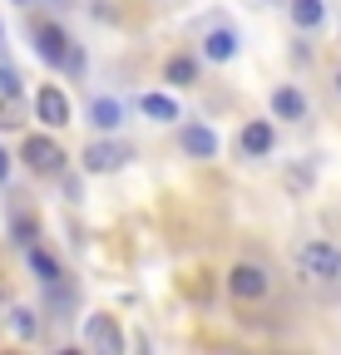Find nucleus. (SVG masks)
I'll use <instances>...</instances> for the list:
<instances>
[{"mask_svg": "<svg viewBox=\"0 0 341 355\" xmlns=\"http://www.w3.org/2000/svg\"><path fill=\"white\" fill-rule=\"evenodd\" d=\"M336 84H341V74H336Z\"/></svg>", "mask_w": 341, "mask_h": 355, "instance_id": "aec40b11", "label": "nucleus"}, {"mask_svg": "<svg viewBox=\"0 0 341 355\" xmlns=\"http://www.w3.org/2000/svg\"><path fill=\"white\" fill-rule=\"evenodd\" d=\"M35 109H40V123H45V128H65V123H69V99L60 94L55 84H50V89H40Z\"/></svg>", "mask_w": 341, "mask_h": 355, "instance_id": "0eeeda50", "label": "nucleus"}, {"mask_svg": "<svg viewBox=\"0 0 341 355\" xmlns=\"http://www.w3.org/2000/svg\"><path fill=\"white\" fill-rule=\"evenodd\" d=\"M10 331H15L20 340H35V311L15 306V311H10Z\"/></svg>", "mask_w": 341, "mask_h": 355, "instance_id": "dca6fc26", "label": "nucleus"}, {"mask_svg": "<svg viewBox=\"0 0 341 355\" xmlns=\"http://www.w3.org/2000/svg\"><path fill=\"white\" fill-rule=\"evenodd\" d=\"M297 272L312 286H341V252L331 242H302L297 247Z\"/></svg>", "mask_w": 341, "mask_h": 355, "instance_id": "f257e3e1", "label": "nucleus"}, {"mask_svg": "<svg viewBox=\"0 0 341 355\" xmlns=\"http://www.w3.org/2000/svg\"><path fill=\"white\" fill-rule=\"evenodd\" d=\"M292 20L302 30H317L322 25V0H292Z\"/></svg>", "mask_w": 341, "mask_h": 355, "instance_id": "ddd939ff", "label": "nucleus"}, {"mask_svg": "<svg viewBox=\"0 0 341 355\" xmlns=\"http://www.w3.org/2000/svg\"><path fill=\"white\" fill-rule=\"evenodd\" d=\"M228 291L238 301H263L272 291V277H267V266H252V261H238L233 272H228Z\"/></svg>", "mask_w": 341, "mask_h": 355, "instance_id": "f03ea898", "label": "nucleus"}, {"mask_svg": "<svg viewBox=\"0 0 341 355\" xmlns=\"http://www.w3.org/2000/svg\"><path fill=\"white\" fill-rule=\"evenodd\" d=\"M6 173H10V153H6V148H0V178H6Z\"/></svg>", "mask_w": 341, "mask_h": 355, "instance_id": "6ab92c4d", "label": "nucleus"}, {"mask_svg": "<svg viewBox=\"0 0 341 355\" xmlns=\"http://www.w3.org/2000/svg\"><path fill=\"white\" fill-rule=\"evenodd\" d=\"M30 272H35L40 282H55V277H60V266H55L45 252H35V247H30Z\"/></svg>", "mask_w": 341, "mask_h": 355, "instance_id": "f3484780", "label": "nucleus"}, {"mask_svg": "<svg viewBox=\"0 0 341 355\" xmlns=\"http://www.w3.org/2000/svg\"><path fill=\"white\" fill-rule=\"evenodd\" d=\"M0 123H6V128H15V123H20V89H10V94L0 99Z\"/></svg>", "mask_w": 341, "mask_h": 355, "instance_id": "a211bd4d", "label": "nucleus"}, {"mask_svg": "<svg viewBox=\"0 0 341 355\" xmlns=\"http://www.w3.org/2000/svg\"><path fill=\"white\" fill-rule=\"evenodd\" d=\"M238 148H242L247 158L267 153V148H272V123H263V119H258V123H247V128H242V139H238Z\"/></svg>", "mask_w": 341, "mask_h": 355, "instance_id": "1a4fd4ad", "label": "nucleus"}, {"mask_svg": "<svg viewBox=\"0 0 341 355\" xmlns=\"http://www.w3.org/2000/svg\"><path fill=\"white\" fill-rule=\"evenodd\" d=\"M233 50H238V35L233 30H208V40H203V55L208 60L223 64V60H233Z\"/></svg>", "mask_w": 341, "mask_h": 355, "instance_id": "9d476101", "label": "nucleus"}, {"mask_svg": "<svg viewBox=\"0 0 341 355\" xmlns=\"http://www.w3.org/2000/svg\"><path fill=\"white\" fill-rule=\"evenodd\" d=\"M168 79H174V84H193L198 79V64L188 55H174V60H168Z\"/></svg>", "mask_w": 341, "mask_h": 355, "instance_id": "2eb2a0df", "label": "nucleus"}, {"mask_svg": "<svg viewBox=\"0 0 341 355\" xmlns=\"http://www.w3.org/2000/svg\"><path fill=\"white\" fill-rule=\"evenodd\" d=\"M272 109H277V119H302V114H307V99L297 94V89H277V94H272Z\"/></svg>", "mask_w": 341, "mask_h": 355, "instance_id": "9b49d317", "label": "nucleus"}, {"mask_svg": "<svg viewBox=\"0 0 341 355\" xmlns=\"http://www.w3.org/2000/svg\"><path fill=\"white\" fill-rule=\"evenodd\" d=\"M25 163H30L35 173H60L65 153H60L55 139H25Z\"/></svg>", "mask_w": 341, "mask_h": 355, "instance_id": "423d86ee", "label": "nucleus"}, {"mask_svg": "<svg viewBox=\"0 0 341 355\" xmlns=\"http://www.w3.org/2000/svg\"><path fill=\"white\" fill-rule=\"evenodd\" d=\"M84 345L90 350H104V355H124V336L109 316H90L84 321Z\"/></svg>", "mask_w": 341, "mask_h": 355, "instance_id": "20e7f679", "label": "nucleus"}, {"mask_svg": "<svg viewBox=\"0 0 341 355\" xmlns=\"http://www.w3.org/2000/svg\"><path fill=\"white\" fill-rule=\"evenodd\" d=\"M35 50H40L45 64H69L74 60V50H69V40H65L60 25H35Z\"/></svg>", "mask_w": 341, "mask_h": 355, "instance_id": "7ed1b4c3", "label": "nucleus"}, {"mask_svg": "<svg viewBox=\"0 0 341 355\" xmlns=\"http://www.w3.org/2000/svg\"><path fill=\"white\" fill-rule=\"evenodd\" d=\"M124 163H129V148H124V144H90V148H84V168H90V173H114V168H124Z\"/></svg>", "mask_w": 341, "mask_h": 355, "instance_id": "39448f33", "label": "nucleus"}, {"mask_svg": "<svg viewBox=\"0 0 341 355\" xmlns=\"http://www.w3.org/2000/svg\"><path fill=\"white\" fill-rule=\"evenodd\" d=\"M178 144H183L193 158H213V153H218V133L203 128V123H183V128H178Z\"/></svg>", "mask_w": 341, "mask_h": 355, "instance_id": "6e6552de", "label": "nucleus"}, {"mask_svg": "<svg viewBox=\"0 0 341 355\" xmlns=\"http://www.w3.org/2000/svg\"><path fill=\"white\" fill-rule=\"evenodd\" d=\"M90 119H94V128L109 133V128L119 123V104H114V99H94V104H90Z\"/></svg>", "mask_w": 341, "mask_h": 355, "instance_id": "4468645a", "label": "nucleus"}, {"mask_svg": "<svg viewBox=\"0 0 341 355\" xmlns=\"http://www.w3.org/2000/svg\"><path fill=\"white\" fill-rule=\"evenodd\" d=\"M139 109H144L149 119H158V123L178 119V104H174V99H163V94H144V99H139Z\"/></svg>", "mask_w": 341, "mask_h": 355, "instance_id": "f8f14e48", "label": "nucleus"}]
</instances>
